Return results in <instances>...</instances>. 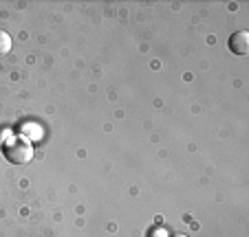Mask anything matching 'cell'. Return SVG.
I'll use <instances>...</instances> for the list:
<instances>
[{
  "label": "cell",
  "mask_w": 249,
  "mask_h": 237,
  "mask_svg": "<svg viewBox=\"0 0 249 237\" xmlns=\"http://www.w3.org/2000/svg\"><path fill=\"white\" fill-rule=\"evenodd\" d=\"M2 152H5V158L14 165H27L31 163L33 158V147L24 136H11L2 143Z\"/></svg>",
  "instance_id": "6da1fadb"
},
{
  "label": "cell",
  "mask_w": 249,
  "mask_h": 237,
  "mask_svg": "<svg viewBox=\"0 0 249 237\" xmlns=\"http://www.w3.org/2000/svg\"><path fill=\"white\" fill-rule=\"evenodd\" d=\"M231 53L236 55H247L249 53V33L247 31H238L230 37V42H227Z\"/></svg>",
  "instance_id": "7a4b0ae2"
},
{
  "label": "cell",
  "mask_w": 249,
  "mask_h": 237,
  "mask_svg": "<svg viewBox=\"0 0 249 237\" xmlns=\"http://www.w3.org/2000/svg\"><path fill=\"white\" fill-rule=\"evenodd\" d=\"M11 51V35L7 31H0V57Z\"/></svg>",
  "instance_id": "3957f363"
},
{
  "label": "cell",
  "mask_w": 249,
  "mask_h": 237,
  "mask_svg": "<svg viewBox=\"0 0 249 237\" xmlns=\"http://www.w3.org/2000/svg\"><path fill=\"white\" fill-rule=\"evenodd\" d=\"M172 237H188V235H172Z\"/></svg>",
  "instance_id": "277c9868"
}]
</instances>
